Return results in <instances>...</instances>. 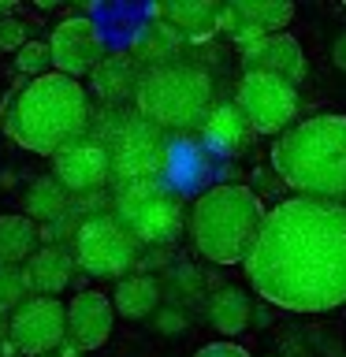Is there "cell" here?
<instances>
[{
	"label": "cell",
	"instance_id": "20",
	"mask_svg": "<svg viewBox=\"0 0 346 357\" xmlns=\"http://www.w3.org/2000/svg\"><path fill=\"white\" fill-rule=\"evenodd\" d=\"M108 301H112V309H116V317L149 320L153 312L164 305V287H160V279L149 275V272H134V275L119 279Z\"/></svg>",
	"mask_w": 346,
	"mask_h": 357
},
{
	"label": "cell",
	"instance_id": "1",
	"mask_svg": "<svg viewBox=\"0 0 346 357\" xmlns=\"http://www.w3.org/2000/svg\"><path fill=\"white\" fill-rule=\"evenodd\" d=\"M250 287L287 312H328L346 305V205L287 197L264 208L246 253Z\"/></svg>",
	"mask_w": 346,
	"mask_h": 357
},
{
	"label": "cell",
	"instance_id": "33",
	"mask_svg": "<svg viewBox=\"0 0 346 357\" xmlns=\"http://www.w3.org/2000/svg\"><path fill=\"white\" fill-rule=\"evenodd\" d=\"M0 339H8V317H0Z\"/></svg>",
	"mask_w": 346,
	"mask_h": 357
},
{
	"label": "cell",
	"instance_id": "19",
	"mask_svg": "<svg viewBox=\"0 0 346 357\" xmlns=\"http://www.w3.org/2000/svg\"><path fill=\"white\" fill-rule=\"evenodd\" d=\"M22 275H27L30 294L56 298L60 290L71 287V279L78 275V268L71 261V250H63V245H38L33 257L22 264Z\"/></svg>",
	"mask_w": 346,
	"mask_h": 357
},
{
	"label": "cell",
	"instance_id": "15",
	"mask_svg": "<svg viewBox=\"0 0 346 357\" xmlns=\"http://www.w3.org/2000/svg\"><path fill=\"white\" fill-rule=\"evenodd\" d=\"M242 67L246 71H261V75H276L290 86H301L309 75L306 67V52L290 33H264L253 45L242 49Z\"/></svg>",
	"mask_w": 346,
	"mask_h": 357
},
{
	"label": "cell",
	"instance_id": "11",
	"mask_svg": "<svg viewBox=\"0 0 346 357\" xmlns=\"http://www.w3.org/2000/svg\"><path fill=\"white\" fill-rule=\"evenodd\" d=\"M49 63L56 75H67V78H82L89 75L93 67L100 63L105 56V33L89 15H67L52 26L49 33Z\"/></svg>",
	"mask_w": 346,
	"mask_h": 357
},
{
	"label": "cell",
	"instance_id": "24",
	"mask_svg": "<svg viewBox=\"0 0 346 357\" xmlns=\"http://www.w3.org/2000/svg\"><path fill=\"white\" fill-rule=\"evenodd\" d=\"M38 250V223L27 216H0V264L22 268Z\"/></svg>",
	"mask_w": 346,
	"mask_h": 357
},
{
	"label": "cell",
	"instance_id": "6",
	"mask_svg": "<svg viewBox=\"0 0 346 357\" xmlns=\"http://www.w3.org/2000/svg\"><path fill=\"white\" fill-rule=\"evenodd\" d=\"M108 149L112 183H145V178H164L172 164V142L164 130L145 123L134 108H100L97 127L89 130Z\"/></svg>",
	"mask_w": 346,
	"mask_h": 357
},
{
	"label": "cell",
	"instance_id": "8",
	"mask_svg": "<svg viewBox=\"0 0 346 357\" xmlns=\"http://www.w3.org/2000/svg\"><path fill=\"white\" fill-rule=\"evenodd\" d=\"M138 253H142V245L119 227V220L112 212L82 220L71 238V261L86 279L130 275V268H138Z\"/></svg>",
	"mask_w": 346,
	"mask_h": 357
},
{
	"label": "cell",
	"instance_id": "5",
	"mask_svg": "<svg viewBox=\"0 0 346 357\" xmlns=\"http://www.w3.org/2000/svg\"><path fill=\"white\" fill-rule=\"evenodd\" d=\"M134 112L153 123L164 134H183V130H201V123L216 105V86L209 71L194 60H179L167 67L142 71L134 86Z\"/></svg>",
	"mask_w": 346,
	"mask_h": 357
},
{
	"label": "cell",
	"instance_id": "26",
	"mask_svg": "<svg viewBox=\"0 0 346 357\" xmlns=\"http://www.w3.org/2000/svg\"><path fill=\"white\" fill-rule=\"evenodd\" d=\"M15 71L27 78H38V75H45V71H52V63H49V45L45 41H38V38H30L22 49L15 52Z\"/></svg>",
	"mask_w": 346,
	"mask_h": 357
},
{
	"label": "cell",
	"instance_id": "18",
	"mask_svg": "<svg viewBox=\"0 0 346 357\" xmlns=\"http://www.w3.org/2000/svg\"><path fill=\"white\" fill-rule=\"evenodd\" d=\"M142 78V67L127 52H105L100 63L89 71V89L105 108H119L134 97V86Z\"/></svg>",
	"mask_w": 346,
	"mask_h": 357
},
{
	"label": "cell",
	"instance_id": "29",
	"mask_svg": "<svg viewBox=\"0 0 346 357\" xmlns=\"http://www.w3.org/2000/svg\"><path fill=\"white\" fill-rule=\"evenodd\" d=\"M194 357H253V354L242 350V346H234V342H209V346H201Z\"/></svg>",
	"mask_w": 346,
	"mask_h": 357
},
{
	"label": "cell",
	"instance_id": "17",
	"mask_svg": "<svg viewBox=\"0 0 346 357\" xmlns=\"http://www.w3.org/2000/svg\"><path fill=\"white\" fill-rule=\"evenodd\" d=\"M186 38L179 33L175 26H167L160 19H149L145 26L130 38V49L127 56L134 63L142 67V71H153V67H167V63H179L186 52Z\"/></svg>",
	"mask_w": 346,
	"mask_h": 357
},
{
	"label": "cell",
	"instance_id": "34",
	"mask_svg": "<svg viewBox=\"0 0 346 357\" xmlns=\"http://www.w3.org/2000/svg\"><path fill=\"white\" fill-rule=\"evenodd\" d=\"M45 357H56V354H45Z\"/></svg>",
	"mask_w": 346,
	"mask_h": 357
},
{
	"label": "cell",
	"instance_id": "12",
	"mask_svg": "<svg viewBox=\"0 0 346 357\" xmlns=\"http://www.w3.org/2000/svg\"><path fill=\"white\" fill-rule=\"evenodd\" d=\"M52 178L60 183L71 197L78 194H97L112 183V164H108V149L100 145L93 134H82L71 145H63L52 156Z\"/></svg>",
	"mask_w": 346,
	"mask_h": 357
},
{
	"label": "cell",
	"instance_id": "28",
	"mask_svg": "<svg viewBox=\"0 0 346 357\" xmlns=\"http://www.w3.org/2000/svg\"><path fill=\"white\" fill-rule=\"evenodd\" d=\"M153 320H156V331L160 335H179L186 328V312H183V305H160L153 312Z\"/></svg>",
	"mask_w": 346,
	"mask_h": 357
},
{
	"label": "cell",
	"instance_id": "35",
	"mask_svg": "<svg viewBox=\"0 0 346 357\" xmlns=\"http://www.w3.org/2000/svg\"><path fill=\"white\" fill-rule=\"evenodd\" d=\"M0 19H4V11H0Z\"/></svg>",
	"mask_w": 346,
	"mask_h": 357
},
{
	"label": "cell",
	"instance_id": "3",
	"mask_svg": "<svg viewBox=\"0 0 346 357\" xmlns=\"http://www.w3.org/2000/svg\"><path fill=\"white\" fill-rule=\"evenodd\" d=\"M272 167L298 197H346V116H309L276 138Z\"/></svg>",
	"mask_w": 346,
	"mask_h": 357
},
{
	"label": "cell",
	"instance_id": "2",
	"mask_svg": "<svg viewBox=\"0 0 346 357\" xmlns=\"http://www.w3.org/2000/svg\"><path fill=\"white\" fill-rule=\"evenodd\" d=\"M89 97L82 82L56 71H45L30 78L27 86L4 93L0 105V127L19 149L38 153V156H56L63 145L82 138L89 130Z\"/></svg>",
	"mask_w": 346,
	"mask_h": 357
},
{
	"label": "cell",
	"instance_id": "32",
	"mask_svg": "<svg viewBox=\"0 0 346 357\" xmlns=\"http://www.w3.org/2000/svg\"><path fill=\"white\" fill-rule=\"evenodd\" d=\"M60 357H82V350H78V346H71V342H60Z\"/></svg>",
	"mask_w": 346,
	"mask_h": 357
},
{
	"label": "cell",
	"instance_id": "10",
	"mask_svg": "<svg viewBox=\"0 0 346 357\" xmlns=\"http://www.w3.org/2000/svg\"><path fill=\"white\" fill-rule=\"evenodd\" d=\"M8 339L15 342L19 354H27V357L56 354V350H60V342L67 339L63 301L60 298H38V294H30L8 317Z\"/></svg>",
	"mask_w": 346,
	"mask_h": 357
},
{
	"label": "cell",
	"instance_id": "4",
	"mask_svg": "<svg viewBox=\"0 0 346 357\" xmlns=\"http://www.w3.org/2000/svg\"><path fill=\"white\" fill-rule=\"evenodd\" d=\"M261 197L242 183L209 186L186 212L190 242L212 264H242L257 231H261Z\"/></svg>",
	"mask_w": 346,
	"mask_h": 357
},
{
	"label": "cell",
	"instance_id": "9",
	"mask_svg": "<svg viewBox=\"0 0 346 357\" xmlns=\"http://www.w3.org/2000/svg\"><path fill=\"white\" fill-rule=\"evenodd\" d=\"M234 108L242 112L253 134H276L279 138L298 116V86L276 75L246 71L234 86Z\"/></svg>",
	"mask_w": 346,
	"mask_h": 357
},
{
	"label": "cell",
	"instance_id": "23",
	"mask_svg": "<svg viewBox=\"0 0 346 357\" xmlns=\"http://www.w3.org/2000/svg\"><path fill=\"white\" fill-rule=\"evenodd\" d=\"M67 205H71V194H67L52 175H38L30 183L27 197H22V208H27L22 216L30 223H52L67 212Z\"/></svg>",
	"mask_w": 346,
	"mask_h": 357
},
{
	"label": "cell",
	"instance_id": "22",
	"mask_svg": "<svg viewBox=\"0 0 346 357\" xmlns=\"http://www.w3.org/2000/svg\"><path fill=\"white\" fill-rule=\"evenodd\" d=\"M205 312H209V324L220 335H242L250 328L253 305H250V294L242 287H216L205 298Z\"/></svg>",
	"mask_w": 346,
	"mask_h": 357
},
{
	"label": "cell",
	"instance_id": "7",
	"mask_svg": "<svg viewBox=\"0 0 346 357\" xmlns=\"http://www.w3.org/2000/svg\"><path fill=\"white\" fill-rule=\"evenodd\" d=\"M112 216L138 245L167 250L186 231V201L164 178H145V183H123L112 194Z\"/></svg>",
	"mask_w": 346,
	"mask_h": 357
},
{
	"label": "cell",
	"instance_id": "14",
	"mask_svg": "<svg viewBox=\"0 0 346 357\" xmlns=\"http://www.w3.org/2000/svg\"><path fill=\"white\" fill-rule=\"evenodd\" d=\"M63 317H67V342L78 346L82 354H89V350H100L108 342L112 324H116V309H112L105 290L82 287L63 305Z\"/></svg>",
	"mask_w": 346,
	"mask_h": 357
},
{
	"label": "cell",
	"instance_id": "16",
	"mask_svg": "<svg viewBox=\"0 0 346 357\" xmlns=\"http://www.w3.org/2000/svg\"><path fill=\"white\" fill-rule=\"evenodd\" d=\"M149 19L175 26L186 41H209L216 33L220 4L216 0H156L149 4Z\"/></svg>",
	"mask_w": 346,
	"mask_h": 357
},
{
	"label": "cell",
	"instance_id": "27",
	"mask_svg": "<svg viewBox=\"0 0 346 357\" xmlns=\"http://www.w3.org/2000/svg\"><path fill=\"white\" fill-rule=\"evenodd\" d=\"M27 41H30V33H27V22L19 15L0 19V52H19Z\"/></svg>",
	"mask_w": 346,
	"mask_h": 357
},
{
	"label": "cell",
	"instance_id": "25",
	"mask_svg": "<svg viewBox=\"0 0 346 357\" xmlns=\"http://www.w3.org/2000/svg\"><path fill=\"white\" fill-rule=\"evenodd\" d=\"M27 298H30V287H27L22 268L0 264V317H11Z\"/></svg>",
	"mask_w": 346,
	"mask_h": 357
},
{
	"label": "cell",
	"instance_id": "30",
	"mask_svg": "<svg viewBox=\"0 0 346 357\" xmlns=\"http://www.w3.org/2000/svg\"><path fill=\"white\" fill-rule=\"evenodd\" d=\"M331 63L346 75V30H343L339 38H335V45H331Z\"/></svg>",
	"mask_w": 346,
	"mask_h": 357
},
{
	"label": "cell",
	"instance_id": "13",
	"mask_svg": "<svg viewBox=\"0 0 346 357\" xmlns=\"http://www.w3.org/2000/svg\"><path fill=\"white\" fill-rule=\"evenodd\" d=\"M290 19H294L290 0H231L220 4L216 33H227L239 49H246L264 33H283Z\"/></svg>",
	"mask_w": 346,
	"mask_h": 357
},
{
	"label": "cell",
	"instance_id": "21",
	"mask_svg": "<svg viewBox=\"0 0 346 357\" xmlns=\"http://www.w3.org/2000/svg\"><path fill=\"white\" fill-rule=\"evenodd\" d=\"M201 138H205L212 153H239L253 138V130L242 119V112L234 108V100H220V105H212L205 123H201Z\"/></svg>",
	"mask_w": 346,
	"mask_h": 357
},
{
	"label": "cell",
	"instance_id": "31",
	"mask_svg": "<svg viewBox=\"0 0 346 357\" xmlns=\"http://www.w3.org/2000/svg\"><path fill=\"white\" fill-rule=\"evenodd\" d=\"M0 357H19V350H15L11 339H0Z\"/></svg>",
	"mask_w": 346,
	"mask_h": 357
}]
</instances>
